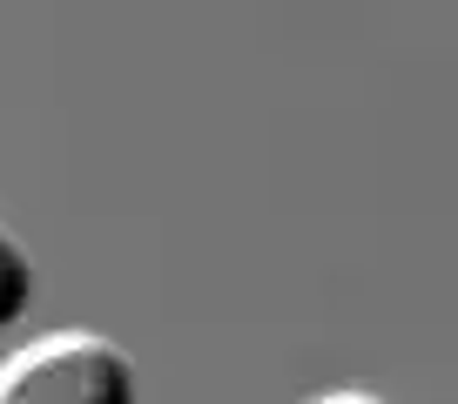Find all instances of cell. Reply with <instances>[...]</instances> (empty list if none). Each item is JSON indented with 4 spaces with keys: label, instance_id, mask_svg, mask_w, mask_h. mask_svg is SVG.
<instances>
[{
    "label": "cell",
    "instance_id": "obj_1",
    "mask_svg": "<svg viewBox=\"0 0 458 404\" xmlns=\"http://www.w3.org/2000/svg\"><path fill=\"white\" fill-rule=\"evenodd\" d=\"M0 404H135V358L101 331H41L0 358Z\"/></svg>",
    "mask_w": 458,
    "mask_h": 404
},
{
    "label": "cell",
    "instance_id": "obj_2",
    "mask_svg": "<svg viewBox=\"0 0 458 404\" xmlns=\"http://www.w3.org/2000/svg\"><path fill=\"white\" fill-rule=\"evenodd\" d=\"M34 303V257L21 249V236L0 223V331H14Z\"/></svg>",
    "mask_w": 458,
    "mask_h": 404
},
{
    "label": "cell",
    "instance_id": "obj_3",
    "mask_svg": "<svg viewBox=\"0 0 458 404\" xmlns=\"http://www.w3.org/2000/svg\"><path fill=\"white\" fill-rule=\"evenodd\" d=\"M310 404H391V398H377V391H364V384H337V391H324V398H310Z\"/></svg>",
    "mask_w": 458,
    "mask_h": 404
}]
</instances>
